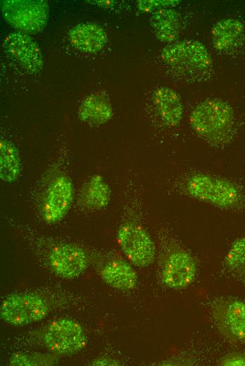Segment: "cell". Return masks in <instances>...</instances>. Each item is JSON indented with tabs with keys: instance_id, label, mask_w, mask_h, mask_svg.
<instances>
[{
	"instance_id": "44dd1931",
	"label": "cell",
	"mask_w": 245,
	"mask_h": 366,
	"mask_svg": "<svg viewBox=\"0 0 245 366\" xmlns=\"http://www.w3.org/2000/svg\"><path fill=\"white\" fill-rule=\"evenodd\" d=\"M225 260L231 270L245 277V237L237 239L232 244Z\"/></svg>"
},
{
	"instance_id": "3957f363",
	"label": "cell",
	"mask_w": 245,
	"mask_h": 366,
	"mask_svg": "<svg viewBox=\"0 0 245 366\" xmlns=\"http://www.w3.org/2000/svg\"><path fill=\"white\" fill-rule=\"evenodd\" d=\"M49 313L46 301L32 293L6 296L0 308L1 318L13 326H25L43 320Z\"/></svg>"
},
{
	"instance_id": "603a6c76",
	"label": "cell",
	"mask_w": 245,
	"mask_h": 366,
	"mask_svg": "<svg viewBox=\"0 0 245 366\" xmlns=\"http://www.w3.org/2000/svg\"><path fill=\"white\" fill-rule=\"evenodd\" d=\"M173 1H139V8L143 11L151 10L156 6L173 5Z\"/></svg>"
},
{
	"instance_id": "d6986e66",
	"label": "cell",
	"mask_w": 245,
	"mask_h": 366,
	"mask_svg": "<svg viewBox=\"0 0 245 366\" xmlns=\"http://www.w3.org/2000/svg\"><path fill=\"white\" fill-rule=\"evenodd\" d=\"M0 173L2 180L11 183L16 180L21 171V163L17 149L12 142L1 140Z\"/></svg>"
},
{
	"instance_id": "277c9868",
	"label": "cell",
	"mask_w": 245,
	"mask_h": 366,
	"mask_svg": "<svg viewBox=\"0 0 245 366\" xmlns=\"http://www.w3.org/2000/svg\"><path fill=\"white\" fill-rule=\"evenodd\" d=\"M1 8L8 23L25 32L41 31L48 20L49 6L45 1H1Z\"/></svg>"
},
{
	"instance_id": "cb8c5ba5",
	"label": "cell",
	"mask_w": 245,
	"mask_h": 366,
	"mask_svg": "<svg viewBox=\"0 0 245 366\" xmlns=\"http://www.w3.org/2000/svg\"><path fill=\"white\" fill-rule=\"evenodd\" d=\"M224 365H245V356L234 355L227 357L222 361Z\"/></svg>"
},
{
	"instance_id": "ac0fdd59",
	"label": "cell",
	"mask_w": 245,
	"mask_h": 366,
	"mask_svg": "<svg viewBox=\"0 0 245 366\" xmlns=\"http://www.w3.org/2000/svg\"><path fill=\"white\" fill-rule=\"evenodd\" d=\"M111 198V189L100 175L93 176L83 188L80 201L86 207L100 209L106 207Z\"/></svg>"
},
{
	"instance_id": "6da1fadb",
	"label": "cell",
	"mask_w": 245,
	"mask_h": 366,
	"mask_svg": "<svg viewBox=\"0 0 245 366\" xmlns=\"http://www.w3.org/2000/svg\"><path fill=\"white\" fill-rule=\"evenodd\" d=\"M189 123L202 139L213 144H222L232 137L234 125V111L222 99H207L194 108Z\"/></svg>"
},
{
	"instance_id": "ba28073f",
	"label": "cell",
	"mask_w": 245,
	"mask_h": 366,
	"mask_svg": "<svg viewBox=\"0 0 245 366\" xmlns=\"http://www.w3.org/2000/svg\"><path fill=\"white\" fill-rule=\"evenodd\" d=\"M3 47L7 56L16 62L25 72L37 74L43 68V57L37 44L23 32L9 34Z\"/></svg>"
},
{
	"instance_id": "9a60e30c",
	"label": "cell",
	"mask_w": 245,
	"mask_h": 366,
	"mask_svg": "<svg viewBox=\"0 0 245 366\" xmlns=\"http://www.w3.org/2000/svg\"><path fill=\"white\" fill-rule=\"evenodd\" d=\"M101 277L109 286L121 291L134 289L137 282L136 271L122 260L108 263L101 270Z\"/></svg>"
},
{
	"instance_id": "7a4b0ae2",
	"label": "cell",
	"mask_w": 245,
	"mask_h": 366,
	"mask_svg": "<svg viewBox=\"0 0 245 366\" xmlns=\"http://www.w3.org/2000/svg\"><path fill=\"white\" fill-rule=\"evenodd\" d=\"M186 190L192 198L219 208H231L240 201L239 190L234 184L222 177L206 173L191 176Z\"/></svg>"
},
{
	"instance_id": "4fadbf2b",
	"label": "cell",
	"mask_w": 245,
	"mask_h": 366,
	"mask_svg": "<svg viewBox=\"0 0 245 366\" xmlns=\"http://www.w3.org/2000/svg\"><path fill=\"white\" fill-rule=\"evenodd\" d=\"M70 43L84 53H96L106 44L107 35L99 25L93 23H80L70 30Z\"/></svg>"
},
{
	"instance_id": "52a82bcc",
	"label": "cell",
	"mask_w": 245,
	"mask_h": 366,
	"mask_svg": "<svg viewBox=\"0 0 245 366\" xmlns=\"http://www.w3.org/2000/svg\"><path fill=\"white\" fill-rule=\"evenodd\" d=\"M43 341L51 352L69 355L84 348L86 337L82 327L77 322L63 318L54 321L47 327Z\"/></svg>"
},
{
	"instance_id": "7c38bea8",
	"label": "cell",
	"mask_w": 245,
	"mask_h": 366,
	"mask_svg": "<svg viewBox=\"0 0 245 366\" xmlns=\"http://www.w3.org/2000/svg\"><path fill=\"white\" fill-rule=\"evenodd\" d=\"M212 43L220 53H230L239 47L245 39V27L237 19L226 18L218 21L211 30Z\"/></svg>"
},
{
	"instance_id": "ffe728a7",
	"label": "cell",
	"mask_w": 245,
	"mask_h": 366,
	"mask_svg": "<svg viewBox=\"0 0 245 366\" xmlns=\"http://www.w3.org/2000/svg\"><path fill=\"white\" fill-rule=\"evenodd\" d=\"M225 317L232 335L238 340L245 341V303L238 300L230 302Z\"/></svg>"
},
{
	"instance_id": "5b68a950",
	"label": "cell",
	"mask_w": 245,
	"mask_h": 366,
	"mask_svg": "<svg viewBox=\"0 0 245 366\" xmlns=\"http://www.w3.org/2000/svg\"><path fill=\"white\" fill-rule=\"evenodd\" d=\"M119 246L134 265L146 267L154 260L156 248L146 231L133 222L122 225L117 234Z\"/></svg>"
},
{
	"instance_id": "9c48e42d",
	"label": "cell",
	"mask_w": 245,
	"mask_h": 366,
	"mask_svg": "<svg viewBox=\"0 0 245 366\" xmlns=\"http://www.w3.org/2000/svg\"><path fill=\"white\" fill-rule=\"evenodd\" d=\"M85 251L77 245L61 244L55 246L49 255L53 272L63 279H73L84 272L88 267Z\"/></svg>"
},
{
	"instance_id": "2e32d148",
	"label": "cell",
	"mask_w": 245,
	"mask_h": 366,
	"mask_svg": "<svg viewBox=\"0 0 245 366\" xmlns=\"http://www.w3.org/2000/svg\"><path fill=\"white\" fill-rule=\"evenodd\" d=\"M180 13L169 8L156 11L150 18L156 37L164 42H175L177 39L180 32Z\"/></svg>"
},
{
	"instance_id": "7402d4cb",
	"label": "cell",
	"mask_w": 245,
	"mask_h": 366,
	"mask_svg": "<svg viewBox=\"0 0 245 366\" xmlns=\"http://www.w3.org/2000/svg\"><path fill=\"white\" fill-rule=\"evenodd\" d=\"M52 356L39 355H25L17 353L13 355L10 360L11 365H48L54 362Z\"/></svg>"
},
{
	"instance_id": "8fae6325",
	"label": "cell",
	"mask_w": 245,
	"mask_h": 366,
	"mask_svg": "<svg viewBox=\"0 0 245 366\" xmlns=\"http://www.w3.org/2000/svg\"><path fill=\"white\" fill-rule=\"evenodd\" d=\"M196 265L192 256L184 251H175L166 258L162 270L164 284L175 290L186 288L194 281Z\"/></svg>"
},
{
	"instance_id": "30bf717a",
	"label": "cell",
	"mask_w": 245,
	"mask_h": 366,
	"mask_svg": "<svg viewBox=\"0 0 245 366\" xmlns=\"http://www.w3.org/2000/svg\"><path fill=\"white\" fill-rule=\"evenodd\" d=\"M73 201L72 182L64 175L57 177L46 194L42 209L44 221L48 224L61 221L70 208Z\"/></svg>"
},
{
	"instance_id": "5bb4252c",
	"label": "cell",
	"mask_w": 245,
	"mask_h": 366,
	"mask_svg": "<svg viewBox=\"0 0 245 366\" xmlns=\"http://www.w3.org/2000/svg\"><path fill=\"white\" fill-rule=\"evenodd\" d=\"M153 100L164 123L170 127L180 124L183 115V106L176 92L169 87H160L154 92Z\"/></svg>"
},
{
	"instance_id": "d4e9b609",
	"label": "cell",
	"mask_w": 245,
	"mask_h": 366,
	"mask_svg": "<svg viewBox=\"0 0 245 366\" xmlns=\"http://www.w3.org/2000/svg\"><path fill=\"white\" fill-rule=\"evenodd\" d=\"M94 365H118L116 361L110 358H100L96 359L92 362Z\"/></svg>"
},
{
	"instance_id": "e0dca14e",
	"label": "cell",
	"mask_w": 245,
	"mask_h": 366,
	"mask_svg": "<svg viewBox=\"0 0 245 366\" xmlns=\"http://www.w3.org/2000/svg\"><path fill=\"white\" fill-rule=\"evenodd\" d=\"M78 115L83 122L101 125L111 118L113 109L110 102L105 96L92 94L82 102Z\"/></svg>"
},
{
	"instance_id": "8992f818",
	"label": "cell",
	"mask_w": 245,
	"mask_h": 366,
	"mask_svg": "<svg viewBox=\"0 0 245 366\" xmlns=\"http://www.w3.org/2000/svg\"><path fill=\"white\" fill-rule=\"evenodd\" d=\"M161 57L172 68L187 72L206 70L211 64L208 50L202 44L194 40L168 45L162 51Z\"/></svg>"
}]
</instances>
